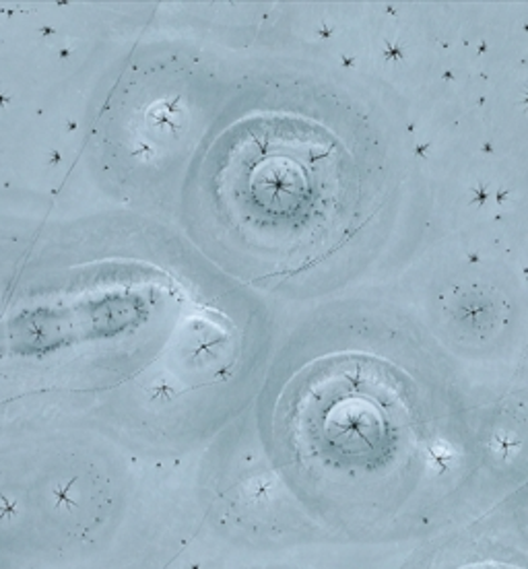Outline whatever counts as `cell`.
I'll return each mask as SVG.
<instances>
[{
  "label": "cell",
  "instance_id": "1",
  "mask_svg": "<svg viewBox=\"0 0 528 569\" xmlns=\"http://www.w3.org/2000/svg\"><path fill=\"white\" fill-rule=\"evenodd\" d=\"M238 134L215 171L226 213L260 238L298 240L315 223L318 209H325L315 182L327 176V142L310 139L308 129L286 120H258Z\"/></svg>",
  "mask_w": 528,
  "mask_h": 569
}]
</instances>
